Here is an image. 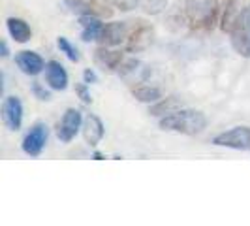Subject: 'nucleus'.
Masks as SVG:
<instances>
[{
    "instance_id": "f257e3e1",
    "label": "nucleus",
    "mask_w": 250,
    "mask_h": 226,
    "mask_svg": "<svg viewBox=\"0 0 250 226\" xmlns=\"http://www.w3.org/2000/svg\"><path fill=\"white\" fill-rule=\"evenodd\" d=\"M207 126V117L198 110H177V112L164 115L160 119V128L169 132H179L187 136L201 134Z\"/></svg>"
},
{
    "instance_id": "f03ea898",
    "label": "nucleus",
    "mask_w": 250,
    "mask_h": 226,
    "mask_svg": "<svg viewBox=\"0 0 250 226\" xmlns=\"http://www.w3.org/2000/svg\"><path fill=\"white\" fill-rule=\"evenodd\" d=\"M188 21L198 28H213L214 15L218 13L216 0H187L185 4Z\"/></svg>"
},
{
    "instance_id": "7ed1b4c3",
    "label": "nucleus",
    "mask_w": 250,
    "mask_h": 226,
    "mask_svg": "<svg viewBox=\"0 0 250 226\" xmlns=\"http://www.w3.org/2000/svg\"><path fill=\"white\" fill-rule=\"evenodd\" d=\"M231 36V45L241 57L250 59V2H247L241 10L237 23L229 32Z\"/></svg>"
},
{
    "instance_id": "20e7f679",
    "label": "nucleus",
    "mask_w": 250,
    "mask_h": 226,
    "mask_svg": "<svg viewBox=\"0 0 250 226\" xmlns=\"http://www.w3.org/2000/svg\"><path fill=\"white\" fill-rule=\"evenodd\" d=\"M213 143L218 147L250 151V126H235L231 130L220 132L213 138Z\"/></svg>"
},
{
    "instance_id": "39448f33",
    "label": "nucleus",
    "mask_w": 250,
    "mask_h": 226,
    "mask_svg": "<svg viewBox=\"0 0 250 226\" xmlns=\"http://www.w3.org/2000/svg\"><path fill=\"white\" fill-rule=\"evenodd\" d=\"M83 117H81V112L75 110V108H70L66 110L62 115V119L59 121L57 125V138L64 141V143H70L72 139L77 136L79 128H83Z\"/></svg>"
},
{
    "instance_id": "423d86ee",
    "label": "nucleus",
    "mask_w": 250,
    "mask_h": 226,
    "mask_svg": "<svg viewBox=\"0 0 250 226\" xmlns=\"http://www.w3.org/2000/svg\"><path fill=\"white\" fill-rule=\"evenodd\" d=\"M47 138H49V128L45 123L32 125V128L26 132L25 139H23V151L28 157H40L47 143Z\"/></svg>"
},
{
    "instance_id": "0eeeda50",
    "label": "nucleus",
    "mask_w": 250,
    "mask_h": 226,
    "mask_svg": "<svg viewBox=\"0 0 250 226\" xmlns=\"http://www.w3.org/2000/svg\"><path fill=\"white\" fill-rule=\"evenodd\" d=\"M154 40V30L150 25H145L143 21H139V25L128 32L126 38V49L130 53H139V51H145L152 44Z\"/></svg>"
},
{
    "instance_id": "6e6552de",
    "label": "nucleus",
    "mask_w": 250,
    "mask_h": 226,
    "mask_svg": "<svg viewBox=\"0 0 250 226\" xmlns=\"http://www.w3.org/2000/svg\"><path fill=\"white\" fill-rule=\"evenodd\" d=\"M2 121L10 130H19L23 125V104L17 96H6L2 102Z\"/></svg>"
},
{
    "instance_id": "1a4fd4ad",
    "label": "nucleus",
    "mask_w": 250,
    "mask_h": 226,
    "mask_svg": "<svg viewBox=\"0 0 250 226\" xmlns=\"http://www.w3.org/2000/svg\"><path fill=\"white\" fill-rule=\"evenodd\" d=\"M15 64L21 68V72L26 75H38L45 70L43 59L34 51H21L15 55Z\"/></svg>"
},
{
    "instance_id": "9d476101",
    "label": "nucleus",
    "mask_w": 250,
    "mask_h": 226,
    "mask_svg": "<svg viewBox=\"0 0 250 226\" xmlns=\"http://www.w3.org/2000/svg\"><path fill=\"white\" fill-rule=\"evenodd\" d=\"M126 38H128V28H126V25L115 21V23L104 25V30H102V36L98 42H100L104 47H115V45L123 44Z\"/></svg>"
},
{
    "instance_id": "9b49d317",
    "label": "nucleus",
    "mask_w": 250,
    "mask_h": 226,
    "mask_svg": "<svg viewBox=\"0 0 250 226\" xmlns=\"http://www.w3.org/2000/svg\"><path fill=\"white\" fill-rule=\"evenodd\" d=\"M105 134V128H104V123L100 121V117L88 113L83 121V136H85V141H87L90 147H96L102 141Z\"/></svg>"
},
{
    "instance_id": "f8f14e48",
    "label": "nucleus",
    "mask_w": 250,
    "mask_h": 226,
    "mask_svg": "<svg viewBox=\"0 0 250 226\" xmlns=\"http://www.w3.org/2000/svg\"><path fill=\"white\" fill-rule=\"evenodd\" d=\"M79 25H81V40L83 42H94V40H100L102 30H104V23L100 21L98 15H92V13H85L79 17Z\"/></svg>"
},
{
    "instance_id": "ddd939ff",
    "label": "nucleus",
    "mask_w": 250,
    "mask_h": 226,
    "mask_svg": "<svg viewBox=\"0 0 250 226\" xmlns=\"http://www.w3.org/2000/svg\"><path fill=\"white\" fill-rule=\"evenodd\" d=\"M45 79H47L49 87L55 90H64L68 87V74L59 61H49L45 64Z\"/></svg>"
},
{
    "instance_id": "4468645a",
    "label": "nucleus",
    "mask_w": 250,
    "mask_h": 226,
    "mask_svg": "<svg viewBox=\"0 0 250 226\" xmlns=\"http://www.w3.org/2000/svg\"><path fill=\"white\" fill-rule=\"evenodd\" d=\"M241 0H224V6H222V15H220V28L224 32H231V28L237 23L239 15H241Z\"/></svg>"
},
{
    "instance_id": "2eb2a0df",
    "label": "nucleus",
    "mask_w": 250,
    "mask_h": 226,
    "mask_svg": "<svg viewBox=\"0 0 250 226\" xmlns=\"http://www.w3.org/2000/svg\"><path fill=\"white\" fill-rule=\"evenodd\" d=\"M94 61L98 66H102L104 70H107V72H115V70H119L121 68V64L125 63V59H123V53H119V51H107L104 45H102L100 49L94 51Z\"/></svg>"
},
{
    "instance_id": "dca6fc26",
    "label": "nucleus",
    "mask_w": 250,
    "mask_h": 226,
    "mask_svg": "<svg viewBox=\"0 0 250 226\" xmlns=\"http://www.w3.org/2000/svg\"><path fill=\"white\" fill-rule=\"evenodd\" d=\"M6 26H8V32L10 36L17 42V44H26L30 38H32V30L26 23L25 19L21 17H8L6 19Z\"/></svg>"
},
{
    "instance_id": "f3484780",
    "label": "nucleus",
    "mask_w": 250,
    "mask_h": 226,
    "mask_svg": "<svg viewBox=\"0 0 250 226\" xmlns=\"http://www.w3.org/2000/svg\"><path fill=\"white\" fill-rule=\"evenodd\" d=\"M181 108V100L177 96H167V98H160L158 102H154L149 108V113L152 117H160V115H169V113L177 112Z\"/></svg>"
},
{
    "instance_id": "a211bd4d",
    "label": "nucleus",
    "mask_w": 250,
    "mask_h": 226,
    "mask_svg": "<svg viewBox=\"0 0 250 226\" xmlns=\"http://www.w3.org/2000/svg\"><path fill=\"white\" fill-rule=\"evenodd\" d=\"M132 94L136 96V100L145 102V104H154L162 98V92L160 89L150 87V85H138V87L132 89Z\"/></svg>"
},
{
    "instance_id": "6ab92c4d",
    "label": "nucleus",
    "mask_w": 250,
    "mask_h": 226,
    "mask_svg": "<svg viewBox=\"0 0 250 226\" xmlns=\"http://www.w3.org/2000/svg\"><path fill=\"white\" fill-rule=\"evenodd\" d=\"M57 45H59V49L62 51L64 55H66L72 63H77V61H79V53H77V49L70 44V40H68V38L61 36L59 40H57Z\"/></svg>"
},
{
    "instance_id": "aec40b11",
    "label": "nucleus",
    "mask_w": 250,
    "mask_h": 226,
    "mask_svg": "<svg viewBox=\"0 0 250 226\" xmlns=\"http://www.w3.org/2000/svg\"><path fill=\"white\" fill-rule=\"evenodd\" d=\"M167 0H143V8L149 13H158L166 6Z\"/></svg>"
},
{
    "instance_id": "412c9836",
    "label": "nucleus",
    "mask_w": 250,
    "mask_h": 226,
    "mask_svg": "<svg viewBox=\"0 0 250 226\" xmlns=\"http://www.w3.org/2000/svg\"><path fill=\"white\" fill-rule=\"evenodd\" d=\"M111 2L115 8H119V10H123V12H128V10H134V8L138 6L139 0H111Z\"/></svg>"
},
{
    "instance_id": "4be33fe9",
    "label": "nucleus",
    "mask_w": 250,
    "mask_h": 226,
    "mask_svg": "<svg viewBox=\"0 0 250 226\" xmlns=\"http://www.w3.org/2000/svg\"><path fill=\"white\" fill-rule=\"evenodd\" d=\"M75 92L79 94V98H81L83 104H90V102H92V96H90V92H88L87 83H79V85L75 87Z\"/></svg>"
},
{
    "instance_id": "5701e85b",
    "label": "nucleus",
    "mask_w": 250,
    "mask_h": 226,
    "mask_svg": "<svg viewBox=\"0 0 250 226\" xmlns=\"http://www.w3.org/2000/svg\"><path fill=\"white\" fill-rule=\"evenodd\" d=\"M34 92L38 94V98H40V100H49V98H51L49 92L40 87V83H34Z\"/></svg>"
},
{
    "instance_id": "b1692460",
    "label": "nucleus",
    "mask_w": 250,
    "mask_h": 226,
    "mask_svg": "<svg viewBox=\"0 0 250 226\" xmlns=\"http://www.w3.org/2000/svg\"><path fill=\"white\" fill-rule=\"evenodd\" d=\"M83 79H85V83H96V74L92 70H85L83 72Z\"/></svg>"
},
{
    "instance_id": "393cba45",
    "label": "nucleus",
    "mask_w": 250,
    "mask_h": 226,
    "mask_svg": "<svg viewBox=\"0 0 250 226\" xmlns=\"http://www.w3.org/2000/svg\"><path fill=\"white\" fill-rule=\"evenodd\" d=\"M10 55V49H8V44L2 42V57H8Z\"/></svg>"
},
{
    "instance_id": "a878e982",
    "label": "nucleus",
    "mask_w": 250,
    "mask_h": 226,
    "mask_svg": "<svg viewBox=\"0 0 250 226\" xmlns=\"http://www.w3.org/2000/svg\"><path fill=\"white\" fill-rule=\"evenodd\" d=\"M94 158H96V160H102V158H104V157H102L100 153H94Z\"/></svg>"
}]
</instances>
